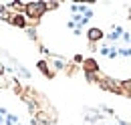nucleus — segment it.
Segmentation results:
<instances>
[{
  "instance_id": "f257e3e1",
  "label": "nucleus",
  "mask_w": 131,
  "mask_h": 125,
  "mask_svg": "<svg viewBox=\"0 0 131 125\" xmlns=\"http://www.w3.org/2000/svg\"><path fill=\"white\" fill-rule=\"evenodd\" d=\"M45 12H47L45 2H26V4H24V12H22V14L26 16V20H28V22L36 24V22L45 16Z\"/></svg>"
},
{
  "instance_id": "f03ea898",
  "label": "nucleus",
  "mask_w": 131,
  "mask_h": 125,
  "mask_svg": "<svg viewBox=\"0 0 131 125\" xmlns=\"http://www.w3.org/2000/svg\"><path fill=\"white\" fill-rule=\"evenodd\" d=\"M105 38V32L97 28V26H91L89 30H87V40H89V45H97L99 40H103Z\"/></svg>"
},
{
  "instance_id": "7ed1b4c3",
  "label": "nucleus",
  "mask_w": 131,
  "mask_h": 125,
  "mask_svg": "<svg viewBox=\"0 0 131 125\" xmlns=\"http://www.w3.org/2000/svg\"><path fill=\"white\" fill-rule=\"evenodd\" d=\"M10 22H12L14 26H18V28H26V26H28V20H26V16L22 14V12H12Z\"/></svg>"
},
{
  "instance_id": "20e7f679",
  "label": "nucleus",
  "mask_w": 131,
  "mask_h": 125,
  "mask_svg": "<svg viewBox=\"0 0 131 125\" xmlns=\"http://www.w3.org/2000/svg\"><path fill=\"white\" fill-rule=\"evenodd\" d=\"M83 71L85 73H99V62L95 59H85L83 61Z\"/></svg>"
},
{
  "instance_id": "39448f33",
  "label": "nucleus",
  "mask_w": 131,
  "mask_h": 125,
  "mask_svg": "<svg viewBox=\"0 0 131 125\" xmlns=\"http://www.w3.org/2000/svg\"><path fill=\"white\" fill-rule=\"evenodd\" d=\"M36 67H38V71H40L42 75H47L49 79H52V77H54V71L50 69L49 61H38V62H36Z\"/></svg>"
},
{
  "instance_id": "423d86ee",
  "label": "nucleus",
  "mask_w": 131,
  "mask_h": 125,
  "mask_svg": "<svg viewBox=\"0 0 131 125\" xmlns=\"http://www.w3.org/2000/svg\"><path fill=\"white\" fill-rule=\"evenodd\" d=\"M10 18H12V12H10L6 6H0V20H6V22H10Z\"/></svg>"
},
{
  "instance_id": "0eeeda50",
  "label": "nucleus",
  "mask_w": 131,
  "mask_h": 125,
  "mask_svg": "<svg viewBox=\"0 0 131 125\" xmlns=\"http://www.w3.org/2000/svg\"><path fill=\"white\" fill-rule=\"evenodd\" d=\"M45 8L47 10H54V8H59V2H45Z\"/></svg>"
},
{
  "instance_id": "6e6552de",
  "label": "nucleus",
  "mask_w": 131,
  "mask_h": 125,
  "mask_svg": "<svg viewBox=\"0 0 131 125\" xmlns=\"http://www.w3.org/2000/svg\"><path fill=\"white\" fill-rule=\"evenodd\" d=\"M28 36H30L32 40H36V30H34V28H28Z\"/></svg>"
},
{
  "instance_id": "1a4fd4ad",
  "label": "nucleus",
  "mask_w": 131,
  "mask_h": 125,
  "mask_svg": "<svg viewBox=\"0 0 131 125\" xmlns=\"http://www.w3.org/2000/svg\"><path fill=\"white\" fill-rule=\"evenodd\" d=\"M73 61H75V62H83V61H85V59H83L81 55H75V59H73Z\"/></svg>"
},
{
  "instance_id": "9d476101",
  "label": "nucleus",
  "mask_w": 131,
  "mask_h": 125,
  "mask_svg": "<svg viewBox=\"0 0 131 125\" xmlns=\"http://www.w3.org/2000/svg\"><path fill=\"white\" fill-rule=\"evenodd\" d=\"M4 73H6V67H4L2 62H0V75H4Z\"/></svg>"
}]
</instances>
